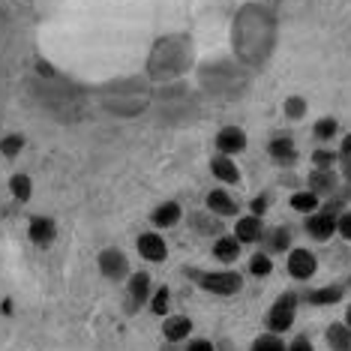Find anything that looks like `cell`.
I'll list each match as a JSON object with an SVG mask.
<instances>
[{
    "instance_id": "obj_1",
    "label": "cell",
    "mask_w": 351,
    "mask_h": 351,
    "mask_svg": "<svg viewBox=\"0 0 351 351\" xmlns=\"http://www.w3.org/2000/svg\"><path fill=\"white\" fill-rule=\"evenodd\" d=\"M298 306H300V294L298 291H282L265 315L267 330L270 333H289L294 327V318H298Z\"/></svg>"
},
{
    "instance_id": "obj_2",
    "label": "cell",
    "mask_w": 351,
    "mask_h": 351,
    "mask_svg": "<svg viewBox=\"0 0 351 351\" xmlns=\"http://www.w3.org/2000/svg\"><path fill=\"white\" fill-rule=\"evenodd\" d=\"M198 289L217 298H234L243 289V276L237 270H207V274H193Z\"/></svg>"
},
{
    "instance_id": "obj_3",
    "label": "cell",
    "mask_w": 351,
    "mask_h": 351,
    "mask_svg": "<svg viewBox=\"0 0 351 351\" xmlns=\"http://www.w3.org/2000/svg\"><path fill=\"white\" fill-rule=\"evenodd\" d=\"M337 217L339 210H333V207H318L315 213H306V219H303V228H306V234L313 237L318 243H327L333 234H337Z\"/></svg>"
},
{
    "instance_id": "obj_4",
    "label": "cell",
    "mask_w": 351,
    "mask_h": 351,
    "mask_svg": "<svg viewBox=\"0 0 351 351\" xmlns=\"http://www.w3.org/2000/svg\"><path fill=\"white\" fill-rule=\"evenodd\" d=\"M289 258H285V270H289V276L294 282H309L315 274H318V258L313 250H303V246H291Z\"/></svg>"
},
{
    "instance_id": "obj_5",
    "label": "cell",
    "mask_w": 351,
    "mask_h": 351,
    "mask_svg": "<svg viewBox=\"0 0 351 351\" xmlns=\"http://www.w3.org/2000/svg\"><path fill=\"white\" fill-rule=\"evenodd\" d=\"M97 265H99V274L106 276V279H111V282H123V279L132 274L130 258H126L121 250H114V246H108V250L99 252Z\"/></svg>"
},
{
    "instance_id": "obj_6",
    "label": "cell",
    "mask_w": 351,
    "mask_h": 351,
    "mask_svg": "<svg viewBox=\"0 0 351 351\" xmlns=\"http://www.w3.org/2000/svg\"><path fill=\"white\" fill-rule=\"evenodd\" d=\"M135 250L145 261L150 265H162L165 258H169V243H165V237L159 234V231H145V234H138V241H135Z\"/></svg>"
},
{
    "instance_id": "obj_7",
    "label": "cell",
    "mask_w": 351,
    "mask_h": 351,
    "mask_svg": "<svg viewBox=\"0 0 351 351\" xmlns=\"http://www.w3.org/2000/svg\"><path fill=\"white\" fill-rule=\"evenodd\" d=\"M267 154H270V159H274V165H279V169H291V165H298V159H300V150H298V145H294V138L285 135V132L270 138Z\"/></svg>"
},
{
    "instance_id": "obj_8",
    "label": "cell",
    "mask_w": 351,
    "mask_h": 351,
    "mask_svg": "<svg viewBox=\"0 0 351 351\" xmlns=\"http://www.w3.org/2000/svg\"><path fill=\"white\" fill-rule=\"evenodd\" d=\"M213 147H217V154H226V156H241L246 147H250V138H246V132L241 126H222L217 132V138H213Z\"/></svg>"
},
{
    "instance_id": "obj_9",
    "label": "cell",
    "mask_w": 351,
    "mask_h": 351,
    "mask_svg": "<svg viewBox=\"0 0 351 351\" xmlns=\"http://www.w3.org/2000/svg\"><path fill=\"white\" fill-rule=\"evenodd\" d=\"M126 294H130V309H141L154 294V282H150L147 270H135L126 276Z\"/></svg>"
},
{
    "instance_id": "obj_10",
    "label": "cell",
    "mask_w": 351,
    "mask_h": 351,
    "mask_svg": "<svg viewBox=\"0 0 351 351\" xmlns=\"http://www.w3.org/2000/svg\"><path fill=\"white\" fill-rule=\"evenodd\" d=\"M265 228H267L265 217H258V213H246V217H234V231H231V234H234L243 246H250V243L261 241Z\"/></svg>"
},
{
    "instance_id": "obj_11",
    "label": "cell",
    "mask_w": 351,
    "mask_h": 351,
    "mask_svg": "<svg viewBox=\"0 0 351 351\" xmlns=\"http://www.w3.org/2000/svg\"><path fill=\"white\" fill-rule=\"evenodd\" d=\"M306 186L313 189V193L318 195V198H333L339 193V174H337V169H313L309 171V180H306Z\"/></svg>"
},
{
    "instance_id": "obj_12",
    "label": "cell",
    "mask_w": 351,
    "mask_h": 351,
    "mask_svg": "<svg viewBox=\"0 0 351 351\" xmlns=\"http://www.w3.org/2000/svg\"><path fill=\"white\" fill-rule=\"evenodd\" d=\"M258 246L265 250L267 255H282L291 250V228L289 226H274V228H265Z\"/></svg>"
},
{
    "instance_id": "obj_13",
    "label": "cell",
    "mask_w": 351,
    "mask_h": 351,
    "mask_svg": "<svg viewBox=\"0 0 351 351\" xmlns=\"http://www.w3.org/2000/svg\"><path fill=\"white\" fill-rule=\"evenodd\" d=\"M342 300H346V285H339V282L300 294V303H309V306H333V303H342Z\"/></svg>"
},
{
    "instance_id": "obj_14",
    "label": "cell",
    "mask_w": 351,
    "mask_h": 351,
    "mask_svg": "<svg viewBox=\"0 0 351 351\" xmlns=\"http://www.w3.org/2000/svg\"><path fill=\"white\" fill-rule=\"evenodd\" d=\"M204 204H207V210L217 213V217H222V219L241 213V204H237V198H231L228 189H210L207 198H204Z\"/></svg>"
},
{
    "instance_id": "obj_15",
    "label": "cell",
    "mask_w": 351,
    "mask_h": 351,
    "mask_svg": "<svg viewBox=\"0 0 351 351\" xmlns=\"http://www.w3.org/2000/svg\"><path fill=\"white\" fill-rule=\"evenodd\" d=\"M193 330H195V324H193V318L189 315H165L162 318V337L169 339V342H186L189 337H193Z\"/></svg>"
},
{
    "instance_id": "obj_16",
    "label": "cell",
    "mask_w": 351,
    "mask_h": 351,
    "mask_svg": "<svg viewBox=\"0 0 351 351\" xmlns=\"http://www.w3.org/2000/svg\"><path fill=\"white\" fill-rule=\"evenodd\" d=\"M180 219H183L180 202H162L159 207H154V213H150V226L156 231H169V228L178 226Z\"/></svg>"
},
{
    "instance_id": "obj_17",
    "label": "cell",
    "mask_w": 351,
    "mask_h": 351,
    "mask_svg": "<svg viewBox=\"0 0 351 351\" xmlns=\"http://www.w3.org/2000/svg\"><path fill=\"white\" fill-rule=\"evenodd\" d=\"M210 174L222 183H228V186H237L243 178H241V169H237L234 156H226V154H213L210 159Z\"/></svg>"
},
{
    "instance_id": "obj_18",
    "label": "cell",
    "mask_w": 351,
    "mask_h": 351,
    "mask_svg": "<svg viewBox=\"0 0 351 351\" xmlns=\"http://www.w3.org/2000/svg\"><path fill=\"white\" fill-rule=\"evenodd\" d=\"M27 237H30V243L45 250V246H51L54 237H58V226H54L51 217H34L27 226Z\"/></svg>"
},
{
    "instance_id": "obj_19",
    "label": "cell",
    "mask_w": 351,
    "mask_h": 351,
    "mask_svg": "<svg viewBox=\"0 0 351 351\" xmlns=\"http://www.w3.org/2000/svg\"><path fill=\"white\" fill-rule=\"evenodd\" d=\"M243 252V243L237 241L234 234H219L213 237V258L222 261V265H234Z\"/></svg>"
},
{
    "instance_id": "obj_20",
    "label": "cell",
    "mask_w": 351,
    "mask_h": 351,
    "mask_svg": "<svg viewBox=\"0 0 351 351\" xmlns=\"http://www.w3.org/2000/svg\"><path fill=\"white\" fill-rule=\"evenodd\" d=\"M189 226H193V231H198V234H210V237H219L226 234V222H222V217H217V213H193L189 217Z\"/></svg>"
},
{
    "instance_id": "obj_21",
    "label": "cell",
    "mask_w": 351,
    "mask_h": 351,
    "mask_svg": "<svg viewBox=\"0 0 351 351\" xmlns=\"http://www.w3.org/2000/svg\"><path fill=\"white\" fill-rule=\"evenodd\" d=\"M324 339H327V346H330V351H351V327L346 322L327 324Z\"/></svg>"
},
{
    "instance_id": "obj_22",
    "label": "cell",
    "mask_w": 351,
    "mask_h": 351,
    "mask_svg": "<svg viewBox=\"0 0 351 351\" xmlns=\"http://www.w3.org/2000/svg\"><path fill=\"white\" fill-rule=\"evenodd\" d=\"M289 204H291V210H298V213H303V217H306V213H315L318 207L324 204V198H318L313 189H294L291 193V198H289Z\"/></svg>"
},
{
    "instance_id": "obj_23",
    "label": "cell",
    "mask_w": 351,
    "mask_h": 351,
    "mask_svg": "<svg viewBox=\"0 0 351 351\" xmlns=\"http://www.w3.org/2000/svg\"><path fill=\"white\" fill-rule=\"evenodd\" d=\"M246 270H250V276H255V279H267L274 274V255H267L265 250H255L250 255V261H246Z\"/></svg>"
},
{
    "instance_id": "obj_24",
    "label": "cell",
    "mask_w": 351,
    "mask_h": 351,
    "mask_svg": "<svg viewBox=\"0 0 351 351\" xmlns=\"http://www.w3.org/2000/svg\"><path fill=\"white\" fill-rule=\"evenodd\" d=\"M147 306H150V313H154L156 318H165V315H169V313H171V289H169V285H159V289L150 294Z\"/></svg>"
},
{
    "instance_id": "obj_25",
    "label": "cell",
    "mask_w": 351,
    "mask_h": 351,
    "mask_svg": "<svg viewBox=\"0 0 351 351\" xmlns=\"http://www.w3.org/2000/svg\"><path fill=\"white\" fill-rule=\"evenodd\" d=\"M250 351H289V346L282 342V333H258L252 342H250Z\"/></svg>"
},
{
    "instance_id": "obj_26",
    "label": "cell",
    "mask_w": 351,
    "mask_h": 351,
    "mask_svg": "<svg viewBox=\"0 0 351 351\" xmlns=\"http://www.w3.org/2000/svg\"><path fill=\"white\" fill-rule=\"evenodd\" d=\"M10 193H12L15 202L27 204L30 195H34V180H30L27 174H12V178H10Z\"/></svg>"
},
{
    "instance_id": "obj_27",
    "label": "cell",
    "mask_w": 351,
    "mask_h": 351,
    "mask_svg": "<svg viewBox=\"0 0 351 351\" xmlns=\"http://www.w3.org/2000/svg\"><path fill=\"white\" fill-rule=\"evenodd\" d=\"M313 135L322 145H327V141H333L339 135V121L337 117H318L315 126H313Z\"/></svg>"
},
{
    "instance_id": "obj_28",
    "label": "cell",
    "mask_w": 351,
    "mask_h": 351,
    "mask_svg": "<svg viewBox=\"0 0 351 351\" xmlns=\"http://www.w3.org/2000/svg\"><path fill=\"white\" fill-rule=\"evenodd\" d=\"M25 135H19V132H12V135H3V138H0V154H3L6 159H15L21 154V150H25Z\"/></svg>"
},
{
    "instance_id": "obj_29",
    "label": "cell",
    "mask_w": 351,
    "mask_h": 351,
    "mask_svg": "<svg viewBox=\"0 0 351 351\" xmlns=\"http://www.w3.org/2000/svg\"><path fill=\"white\" fill-rule=\"evenodd\" d=\"M337 162H339V154L327 145L313 150V169H337Z\"/></svg>"
},
{
    "instance_id": "obj_30",
    "label": "cell",
    "mask_w": 351,
    "mask_h": 351,
    "mask_svg": "<svg viewBox=\"0 0 351 351\" xmlns=\"http://www.w3.org/2000/svg\"><path fill=\"white\" fill-rule=\"evenodd\" d=\"M282 111H285V117H289V121H303V117H306V111H309V102L303 97H289L282 102Z\"/></svg>"
},
{
    "instance_id": "obj_31",
    "label": "cell",
    "mask_w": 351,
    "mask_h": 351,
    "mask_svg": "<svg viewBox=\"0 0 351 351\" xmlns=\"http://www.w3.org/2000/svg\"><path fill=\"white\" fill-rule=\"evenodd\" d=\"M337 154H339V178L342 180H351V132L346 135V138H342V145H339V150H337Z\"/></svg>"
},
{
    "instance_id": "obj_32",
    "label": "cell",
    "mask_w": 351,
    "mask_h": 351,
    "mask_svg": "<svg viewBox=\"0 0 351 351\" xmlns=\"http://www.w3.org/2000/svg\"><path fill=\"white\" fill-rule=\"evenodd\" d=\"M337 234L346 243H351V210H339V217H337Z\"/></svg>"
},
{
    "instance_id": "obj_33",
    "label": "cell",
    "mask_w": 351,
    "mask_h": 351,
    "mask_svg": "<svg viewBox=\"0 0 351 351\" xmlns=\"http://www.w3.org/2000/svg\"><path fill=\"white\" fill-rule=\"evenodd\" d=\"M267 207H270V193H258L250 202V213H258V217H265Z\"/></svg>"
},
{
    "instance_id": "obj_34",
    "label": "cell",
    "mask_w": 351,
    "mask_h": 351,
    "mask_svg": "<svg viewBox=\"0 0 351 351\" xmlns=\"http://www.w3.org/2000/svg\"><path fill=\"white\" fill-rule=\"evenodd\" d=\"M186 351H217V348H213V342L204 339V337H189L186 339Z\"/></svg>"
},
{
    "instance_id": "obj_35",
    "label": "cell",
    "mask_w": 351,
    "mask_h": 351,
    "mask_svg": "<svg viewBox=\"0 0 351 351\" xmlns=\"http://www.w3.org/2000/svg\"><path fill=\"white\" fill-rule=\"evenodd\" d=\"M289 351H315L313 342H309V337H294L289 342Z\"/></svg>"
},
{
    "instance_id": "obj_36",
    "label": "cell",
    "mask_w": 351,
    "mask_h": 351,
    "mask_svg": "<svg viewBox=\"0 0 351 351\" xmlns=\"http://www.w3.org/2000/svg\"><path fill=\"white\" fill-rule=\"evenodd\" d=\"M346 324L351 327V303H348V306H346Z\"/></svg>"
},
{
    "instance_id": "obj_37",
    "label": "cell",
    "mask_w": 351,
    "mask_h": 351,
    "mask_svg": "<svg viewBox=\"0 0 351 351\" xmlns=\"http://www.w3.org/2000/svg\"><path fill=\"white\" fill-rule=\"evenodd\" d=\"M346 289H351V276H348V285H346Z\"/></svg>"
}]
</instances>
